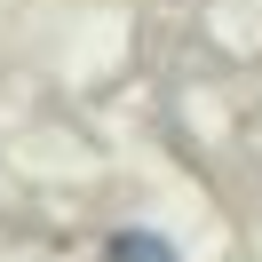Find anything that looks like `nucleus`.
I'll use <instances>...</instances> for the list:
<instances>
[{
  "label": "nucleus",
  "mask_w": 262,
  "mask_h": 262,
  "mask_svg": "<svg viewBox=\"0 0 262 262\" xmlns=\"http://www.w3.org/2000/svg\"><path fill=\"white\" fill-rule=\"evenodd\" d=\"M112 262H175V254H167L151 230H119V238H112Z\"/></svg>",
  "instance_id": "f257e3e1"
}]
</instances>
